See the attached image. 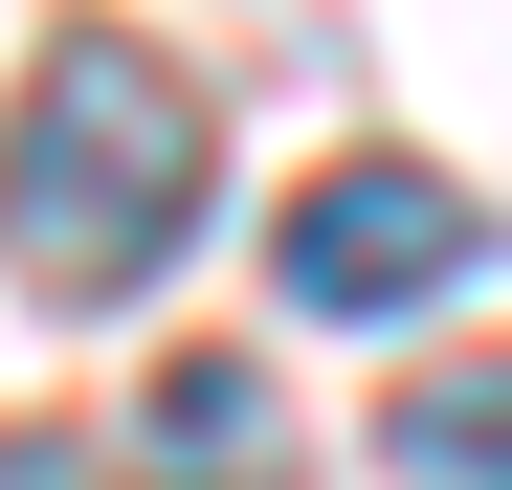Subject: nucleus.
<instances>
[{"label":"nucleus","mask_w":512,"mask_h":490,"mask_svg":"<svg viewBox=\"0 0 512 490\" xmlns=\"http://www.w3.org/2000/svg\"><path fill=\"white\" fill-rule=\"evenodd\" d=\"M0 468H23V490H67V446H0Z\"/></svg>","instance_id":"nucleus-5"},{"label":"nucleus","mask_w":512,"mask_h":490,"mask_svg":"<svg viewBox=\"0 0 512 490\" xmlns=\"http://www.w3.org/2000/svg\"><path fill=\"white\" fill-rule=\"evenodd\" d=\"M379 468H423V490H512V357H423L401 424H379Z\"/></svg>","instance_id":"nucleus-4"},{"label":"nucleus","mask_w":512,"mask_h":490,"mask_svg":"<svg viewBox=\"0 0 512 490\" xmlns=\"http://www.w3.org/2000/svg\"><path fill=\"white\" fill-rule=\"evenodd\" d=\"M201 201H223V112L134 23H45L23 112H0V268H23L45 312H134L201 245Z\"/></svg>","instance_id":"nucleus-1"},{"label":"nucleus","mask_w":512,"mask_h":490,"mask_svg":"<svg viewBox=\"0 0 512 490\" xmlns=\"http://www.w3.org/2000/svg\"><path fill=\"white\" fill-rule=\"evenodd\" d=\"M268 268H290V312H423V290L490 268V201L423 179V156H334V179H290Z\"/></svg>","instance_id":"nucleus-2"},{"label":"nucleus","mask_w":512,"mask_h":490,"mask_svg":"<svg viewBox=\"0 0 512 490\" xmlns=\"http://www.w3.org/2000/svg\"><path fill=\"white\" fill-rule=\"evenodd\" d=\"M134 490H312L268 357H156V401H134Z\"/></svg>","instance_id":"nucleus-3"}]
</instances>
